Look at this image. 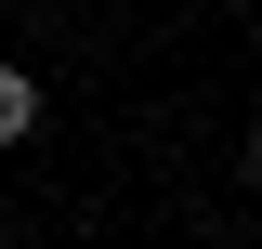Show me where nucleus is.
<instances>
[{"instance_id":"obj_1","label":"nucleus","mask_w":262,"mask_h":249,"mask_svg":"<svg viewBox=\"0 0 262 249\" xmlns=\"http://www.w3.org/2000/svg\"><path fill=\"white\" fill-rule=\"evenodd\" d=\"M27 131H39V79H27V66H0V144H27Z\"/></svg>"},{"instance_id":"obj_2","label":"nucleus","mask_w":262,"mask_h":249,"mask_svg":"<svg viewBox=\"0 0 262 249\" xmlns=\"http://www.w3.org/2000/svg\"><path fill=\"white\" fill-rule=\"evenodd\" d=\"M249 171H262V131H249Z\"/></svg>"}]
</instances>
